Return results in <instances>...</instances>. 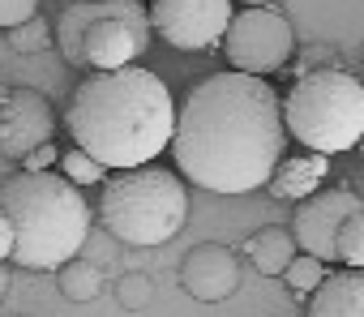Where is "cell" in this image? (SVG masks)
<instances>
[{
	"label": "cell",
	"instance_id": "obj_1",
	"mask_svg": "<svg viewBox=\"0 0 364 317\" xmlns=\"http://www.w3.org/2000/svg\"><path fill=\"white\" fill-rule=\"evenodd\" d=\"M287 154L283 95L245 73L202 77L176 112L171 158L206 193H253Z\"/></svg>",
	"mask_w": 364,
	"mask_h": 317
},
{
	"label": "cell",
	"instance_id": "obj_2",
	"mask_svg": "<svg viewBox=\"0 0 364 317\" xmlns=\"http://www.w3.org/2000/svg\"><path fill=\"white\" fill-rule=\"evenodd\" d=\"M65 129L103 172L146 168L171 146L176 99L159 73L129 65L116 73H86L65 107Z\"/></svg>",
	"mask_w": 364,
	"mask_h": 317
},
{
	"label": "cell",
	"instance_id": "obj_3",
	"mask_svg": "<svg viewBox=\"0 0 364 317\" xmlns=\"http://www.w3.org/2000/svg\"><path fill=\"white\" fill-rule=\"evenodd\" d=\"M0 215L14 227V257L22 270H60L90 236V202L60 172H18L0 185Z\"/></svg>",
	"mask_w": 364,
	"mask_h": 317
},
{
	"label": "cell",
	"instance_id": "obj_4",
	"mask_svg": "<svg viewBox=\"0 0 364 317\" xmlns=\"http://www.w3.org/2000/svg\"><path fill=\"white\" fill-rule=\"evenodd\" d=\"M52 43L65 65L90 73L129 69L150 48L146 0H73L52 22Z\"/></svg>",
	"mask_w": 364,
	"mask_h": 317
},
{
	"label": "cell",
	"instance_id": "obj_5",
	"mask_svg": "<svg viewBox=\"0 0 364 317\" xmlns=\"http://www.w3.org/2000/svg\"><path fill=\"white\" fill-rule=\"evenodd\" d=\"M99 219L103 227L133 249L167 245L189 219V189L167 168H129L112 172L99 193Z\"/></svg>",
	"mask_w": 364,
	"mask_h": 317
},
{
	"label": "cell",
	"instance_id": "obj_6",
	"mask_svg": "<svg viewBox=\"0 0 364 317\" xmlns=\"http://www.w3.org/2000/svg\"><path fill=\"white\" fill-rule=\"evenodd\" d=\"M283 129L313 154L351 150L364 137V82L347 69L296 77L283 95Z\"/></svg>",
	"mask_w": 364,
	"mask_h": 317
},
{
	"label": "cell",
	"instance_id": "obj_7",
	"mask_svg": "<svg viewBox=\"0 0 364 317\" xmlns=\"http://www.w3.org/2000/svg\"><path fill=\"white\" fill-rule=\"evenodd\" d=\"M223 56H228L232 73L266 82L270 73L291 65L296 31L279 9H240V14H232V22L223 31Z\"/></svg>",
	"mask_w": 364,
	"mask_h": 317
},
{
	"label": "cell",
	"instance_id": "obj_8",
	"mask_svg": "<svg viewBox=\"0 0 364 317\" xmlns=\"http://www.w3.org/2000/svg\"><path fill=\"white\" fill-rule=\"evenodd\" d=\"M146 18L163 43L180 52H206L223 43V31L232 22V0H150Z\"/></svg>",
	"mask_w": 364,
	"mask_h": 317
},
{
	"label": "cell",
	"instance_id": "obj_9",
	"mask_svg": "<svg viewBox=\"0 0 364 317\" xmlns=\"http://www.w3.org/2000/svg\"><path fill=\"white\" fill-rule=\"evenodd\" d=\"M355 210H364V202H360V193H351V185L338 181L334 189H317V193L304 198V202L296 206V215H291V240H296V249L309 253V257H317L321 266L334 262L338 227H343Z\"/></svg>",
	"mask_w": 364,
	"mask_h": 317
},
{
	"label": "cell",
	"instance_id": "obj_10",
	"mask_svg": "<svg viewBox=\"0 0 364 317\" xmlns=\"http://www.w3.org/2000/svg\"><path fill=\"white\" fill-rule=\"evenodd\" d=\"M52 129L56 112L39 90H9L5 107H0V154L26 158L52 141Z\"/></svg>",
	"mask_w": 364,
	"mask_h": 317
},
{
	"label": "cell",
	"instance_id": "obj_11",
	"mask_svg": "<svg viewBox=\"0 0 364 317\" xmlns=\"http://www.w3.org/2000/svg\"><path fill=\"white\" fill-rule=\"evenodd\" d=\"M180 287L198 304H223L228 296L240 291V262L228 245H193L180 262Z\"/></svg>",
	"mask_w": 364,
	"mask_h": 317
},
{
	"label": "cell",
	"instance_id": "obj_12",
	"mask_svg": "<svg viewBox=\"0 0 364 317\" xmlns=\"http://www.w3.org/2000/svg\"><path fill=\"white\" fill-rule=\"evenodd\" d=\"M326 176H330V158L326 154H313V150L283 154V163L270 176V193L283 198V202H304V198H313L321 189Z\"/></svg>",
	"mask_w": 364,
	"mask_h": 317
},
{
	"label": "cell",
	"instance_id": "obj_13",
	"mask_svg": "<svg viewBox=\"0 0 364 317\" xmlns=\"http://www.w3.org/2000/svg\"><path fill=\"white\" fill-rule=\"evenodd\" d=\"M309 317H364V270L326 274L309 300Z\"/></svg>",
	"mask_w": 364,
	"mask_h": 317
},
{
	"label": "cell",
	"instance_id": "obj_14",
	"mask_svg": "<svg viewBox=\"0 0 364 317\" xmlns=\"http://www.w3.org/2000/svg\"><path fill=\"white\" fill-rule=\"evenodd\" d=\"M296 253H300V249H296L291 232H283V227H262V232H253V236L245 240V262H253V270L266 274V279L283 274Z\"/></svg>",
	"mask_w": 364,
	"mask_h": 317
},
{
	"label": "cell",
	"instance_id": "obj_15",
	"mask_svg": "<svg viewBox=\"0 0 364 317\" xmlns=\"http://www.w3.org/2000/svg\"><path fill=\"white\" fill-rule=\"evenodd\" d=\"M56 287H60V296L65 300H73V304H86V300H95L99 296V287H103V270L95 266V262H65L60 270H56Z\"/></svg>",
	"mask_w": 364,
	"mask_h": 317
},
{
	"label": "cell",
	"instance_id": "obj_16",
	"mask_svg": "<svg viewBox=\"0 0 364 317\" xmlns=\"http://www.w3.org/2000/svg\"><path fill=\"white\" fill-rule=\"evenodd\" d=\"M334 262H343L347 270H364V210H355L334 240Z\"/></svg>",
	"mask_w": 364,
	"mask_h": 317
},
{
	"label": "cell",
	"instance_id": "obj_17",
	"mask_svg": "<svg viewBox=\"0 0 364 317\" xmlns=\"http://www.w3.org/2000/svg\"><path fill=\"white\" fill-rule=\"evenodd\" d=\"M283 279H287V287L296 291V300H304V296H313V291L326 283V266H321L317 257H309V253H296L291 266L283 270Z\"/></svg>",
	"mask_w": 364,
	"mask_h": 317
},
{
	"label": "cell",
	"instance_id": "obj_18",
	"mask_svg": "<svg viewBox=\"0 0 364 317\" xmlns=\"http://www.w3.org/2000/svg\"><path fill=\"white\" fill-rule=\"evenodd\" d=\"M60 176H65L69 185H77V189H86V185H103V181H107V172L95 163L90 154H82L77 146L60 154Z\"/></svg>",
	"mask_w": 364,
	"mask_h": 317
},
{
	"label": "cell",
	"instance_id": "obj_19",
	"mask_svg": "<svg viewBox=\"0 0 364 317\" xmlns=\"http://www.w3.org/2000/svg\"><path fill=\"white\" fill-rule=\"evenodd\" d=\"M9 43H14V52H48L52 48V22L31 18V22L9 31Z\"/></svg>",
	"mask_w": 364,
	"mask_h": 317
},
{
	"label": "cell",
	"instance_id": "obj_20",
	"mask_svg": "<svg viewBox=\"0 0 364 317\" xmlns=\"http://www.w3.org/2000/svg\"><path fill=\"white\" fill-rule=\"evenodd\" d=\"M321 69H343V65H338V48H330V43H309V48L291 60V73H296V77H309V73H321Z\"/></svg>",
	"mask_w": 364,
	"mask_h": 317
},
{
	"label": "cell",
	"instance_id": "obj_21",
	"mask_svg": "<svg viewBox=\"0 0 364 317\" xmlns=\"http://www.w3.org/2000/svg\"><path fill=\"white\" fill-rule=\"evenodd\" d=\"M116 291H120V304H124L129 313H141V308L150 304V296H154V283H150L146 274H124Z\"/></svg>",
	"mask_w": 364,
	"mask_h": 317
},
{
	"label": "cell",
	"instance_id": "obj_22",
	"mask_svg": "<svg viewBox=\"0 0 364 317\" xmlns=\"http://www.w3.org/2000/svg\"><path fill=\"white\" fill-rule=\"evenodd\" d=\"M31 18H39V0H0V31H14Z\"/></svg>",
	"mask_w": 364,
	"mask_h": 317
},
{
	"label": "cell",
	"instance_id": "obj_23",
	"mask_svg": "<svg viewBox=\"0 0 364 317\" xmlns=\"http://www.w3.org/2000/svg\"><path fill=\"white\" fill-rule=\"evenodd\" d=\"M56 163H60V150L48 141V146H39L35 154H26V158H22V172H52Z\"/></svg>",
	"mask_w": 364,
	"mask_h": 317
},
{
	"label": "cell",
	"instance_id": "obj_24",
	"mask_svg": "<svg viewBox=\"0 0 364 317\" xmlns=\"http://www.w3.org/2000/svg\"><path fill=\"white\" fill-rule=\"evenodd\" d=\"M14 257V227H9V219L0 215V266H5Z\"/></svg>",
	"mask_w": 364,
	"mask_h": 317
},
{
	"label": "cell",
	"instance_id": "obj_25",
	"mask_svg": "<svg viewBox=\"0 0 364 317\" xmlns=\"http://www.w3.org/2000/svg\"><path fill=\"white\" fill-rule=\"evenodd\" d=\"M279 0H245V9H274Z\"/></svg>",
	"mask_w": 364,
	"mask_h": 317
},
{
	"label": "cell",
	"instance_id": "obj_26",
	"mask_svg": "<svg viewBox=\"0 0 364 317\" xmlns=\"http://www.w3.org/2000/svg\"><path fill=\"white\" fill-rule=\"evenodd\" d=\"M5 291H9V270L0 266V300H5Z\"/></svg>",
	"mask_w": 364,
	"mask_h": 317
},
{
	"label": "cell",
	"instance_id": "obj_27",
	"mask_svg": "<svg viewBox=\"0 0 364 317\" xmlns=\"http://www.w3.org/2000/svg\"><path fill=\"white\" fill-rule=\"evenodd\" d=\"M5 99H9V86H5V82H0V107H5Z\"/></svg>",
	"mask_w": 364,
	"mask_h": 317
},
{
	"label": "cell",
	"instance_id": "obj_28",
	"mask_svg": "<svg viewBox=\"0 0 364 317\" xmlns=\"http://www.w3.org/2000/svg\"><path fill=\"white\" fill-rule=\"evenodd\" d=\"M355 146H360V158H364V137H360V141H355Z\"/></svg>",
	"mask_w": 364,
	"mask_h": 317
},
{
	"label": "cell",
	"instance_id": "obj_29",
	"mask_svg": "<svg viewBox=\"0 0 364 317\" xmlns=\"http://www.w3.org/2000/svg\"><path fill=\"white\" fill-rule=\"evenodd\" d=\"M360 56H364V48H360Z\"/></svg>",
	"mask_w": 364,
	"mask_h": 317
}]
</instances>
